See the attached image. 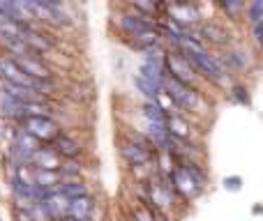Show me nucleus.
Wrapping results in <instances>:
<instances>
[{
  "label": "nucleus",
  "instance_id": "obj_1",
  "mask_svg": "<svg viewBox=\"0 0 263 221\" xmlns=\"http://www.w3.org/2000/svg\"><path fill=\"white\" fill-rule=\"evenodd\" d=\"M176 53H180V51H176ZM180 55L192 65V69H194L196 76L203 83L215 86V88H224V90H229V88L233 86L231 74L224 69V65L219 63L217 55L210 53V49L194 51V53H180Z\"/></svg>",
  "mask_w": 263,
  "mask_h": 221
},
{
  "label": "nucleus",
  "instance_id": "obj_2",
  "mask_svg": "<svg viewBox=\"0 0 263 221\" xmlns=\"http://www.w3.org/2000/svg\"><path fill=\"white\" fill-rule=\"evenodd\" d=\"M164 95L173 102L178 113L182 115H192V113H199L201 109L205 106V99H203V92L199 88H192V86H185V83L176 81V78L166 76L164 81Z\"/></svg>",
  "mask_w": 263,
  "mask_h": 221
},
{
  "label": "nucleus",
  "instance_id": "obj_3",
  "mask_svg": "<svg viewBox=\"0 0 263 221\" xmlns=\"http://www.w3.org/2000/svg\"><path fill=\"white\" fill-rule=\"evenodd\" d=\"M21 129L28 131L32 138H37L42 145H51L60 136V125L53 117H26L21 122Z\"/></svg>",
  "mask_w": 263,
  "mask_h": 221
},
{
  "label": "nucleus",
  "instance_id": "obj_4",
  "mask_svg": "<svg viewBox=\"0 0 263 221\" xmlns=\"http://www.w3.org/2000/svg\"><path fill=\"white\" fill-rule=\"evenodd\" d=\"M166 16L185 32L196 30L203 23V16H201L196 5H166Z\"/></svg>",
  "mask_w": 263,
  "mask_h": 221
},
{
  "label": "nucleus",
  "instance_id": "obj_5",
  "mask_svg": "<svg viewBox=\"0 0 263 221\" xmlns=\"http://www.w3.org/2000/svg\"><path fill=\"white\" fill-rule=\"evenodd\" d=\"M194 32L205 46H219L222 51L231 46V32L217 21H203Z\"/></svg>",
  "mask_w": 263,
  "mask_h": 221
},
{
  "label": "nucleus",
  "instance_id": "obj_6",
  "mask_svg": "<svg viewBox=\"0 0 263 221\" xmlns=\"http://www.w3.org/2000/svg\"><path fill=\"white\" fill-rule=\"evenodd\" d=\"M168 180H171L176 196H180V198H185V200L199 198V194L203 191V187H201L199 182H196L194 177H192L190 173H187L185 168H180V166H176V171L168 175Z\"/></svg>",
  "mask_w": 263,
  "mask_h": 221
},
{
  "label": "nucleus",
  "instance_id": "obj_7",
  "mask_svg": "<svg viewBox=\"0 0 263 221\" xmlns=\"http://www.w3.org/2000/svg\"><path fill=\"white\" fill-rule=\"evenodd\" d=\"M217 58H219V63L224 65V69H227L229 74L231 72H245V69L252 65L250 51H247L245 46H238V44H231L229 49H224Z\"/></svg>",
  "mask_w": 263,
  "mask_h": 221
},
{
  "label": "nucleus",
  "instance_id": "obj_8",
  "mask_svg": "<svg viewBox=\"0 0 263 221\" xmlns=\"http://www.w3.org/2000/svg\"><path fill=\"white\" fill-rule=\"evenodd\" d=\"M14 63L18 65L23 74H28L30 78L35 81H51V69L44 60H40L35 53H28V55H21V58H12Z\"/></svg>",
  "mask_w": 263,
  "mask_h": 221
},
{
  "label": "nucleus",
  "instance_id": "obj_9",
  "mask_svg": "<svg viewBox=\"0 0 263 221\" xmlns=\"http://www.w3.org/2000/svg\"><path fill=\"white\" fill-rule=\"evenodd\" d=\"M30 166L32 168H40V171H55V173H58L60 166H63V159L58 157V152H55L51 145H42V148L32 154Z\"/></svg>",
  "mask_w": 263,
  "mask_h": 221
},
{
  "label": "nucleus",
  "instance_id": "obj_10",
  "mask_svg": "<svg viewBox=\"0 0 263 221\" xmlns=\"http://www.w3.org/2000/svg\"><path fill=\"white\" fill-rule=\"evenodd\" d=\"M51 148L58 152V157L63 159V162H69V159H79L83 154V148H81V143L79 140H74L72 136H67V134H63L60 131V136L51 143Z\"/></svg>",
  "mask_w": 263,
  "mask_h": 221
},
{
  "label": "nucleus",
  "instance_id": "obj_11",
  "mask_svg": "<svg viewBox=\"0 0 263 221\" xmlns=\"http://www.w3.org/2000/svg\"><path fill=\"white\" fill-rule=\"evenodd\" d=\"M166 127H168V134L173 136V140L192 143V125H190V120H187V115H182V113H171Z\"/></svg>",
  "mask_w": 263,
  "mask_h": 221
},
{
  "label": "nucleus",
  "instance_id": "obj_12",
  "mask_svg": "<svg viewBox=\"0 0 263 221\" xmlns=\"http://www.w3.org/2000/svg\"><path fill=\"white\" fill-rule=\"evenodd\" d=\"M23 42H26V46L30 49V53H35V55L46 53V51L53 49V42H51L44 32L37 30L35 26H28L26 28V32H23Z\"/></svg>",
  "mask_w": 263,
  "mask_h": 221
},
{
  "label": "nucleus",
  "instance_id": "obj_13",
  "mask_svg": "<svg viewBox=\"0 0 263 221\" xmlns=\"http://www.w3.org/2000/svg\"><path fill=\"white\" fill-rule=\"evenodd\" d=\"M44 205H46V210H49V214L53 221H63V219L69 217V198L60 194L58 189L51 191V194L46 196Z\"/></svg>",
  "mask_w": 263,
  "mask_h": 221
},
{
  "label": "nucleus",
  "instance_id": "obj_14",
  "mask_svg": "<svg viewBox=\"0 0 263 221\" xmlns=\"http://www.w3.org/2000/svg\"><path fill=\"white\" fill-rule=\"evenodd\" d=\"M141 120L145 122H155V125H168V113L162 109L157 99H143L141 102Z\"/></svg>",
  "mask_w": 263,
  "mask_h": 221
},
{
  "label": "nucleus",
  "instance_id": "obj_15",
  "mask_svg": "<svg viewBox=\"0 0 263 221\" xmlns=\"http://www.w3.org/2000/svg\"><path fill=\"white\" fill-rule=\"evenodd\" d=\"M95 196H83V198H74L69 200V219H92L95 217Z\"/></svg>",
  "mask_w": 263,
  "mask_h": 221
},
{
  "label": "nucleus",
  "instance_id": "obj_16",
  "mask_svg": "<svg viewBox=\"0 0 263 221\" xmlns=\"http://www.w3.org/2000/svg\"><path fill=\"white\" fill-rule=\"evenodd\" d=\"M132 83H134L136 92H139L143 99H159V95L164 92V86H159V83H155V81H148V78L139 76V74L132 76Z\"/></svg>",
  "mask_w": 263,
  "mask_h": 221
},
{
  "label": "nucleus",
  "instance_id": "obj_17",
  "mask_svg": "<svg viewBox=\"0 0 263 221\" xmlns=\"http://www.w3.org/2000/svg\"><path fill=\"white\" fill-rule=\"evenodd\" d=\"M58 191L63 196H67L69 200L74 198H83V196H90V187L86 185V180H72V182H60Z\"/></svg>",
  "mask_w": 263,
  "mask_h": 221
},
{
  "label": "nucleus",
  "instance_id": "obj_18",
  "mask_svg": "<svg viewBox=\"0 0 263 221\" xmlns=\"http://www.w3.org/2000/svg\"><path fill=\"white\" fill-rule=\"evenodd\" d=\"M32 175H35V185L42 187L46 191H55L60 187V173L55 171H40V168H32Z\"/></svg>",
  "mask_w": 263,
  "mask_h": 221
},
{
  "label": "nucleus",
  "instance_id": "obj_19",
  "mask_svg": "<svg viewBox=\"0 0 263 221\" xmlns=\"http://www.w3.org/2000/svg\"><path fill=\"white\" fill-rule=\"evenodd\" d=\"M229 99L233 102V104H240V106H250L252 104V95H250V88L245 86V83H238L233 81V86L227 90Z\"/></svg>",
  "mask_w": 263,
  "mask_h": 221
},
{
  "label": "nucleus",
  "instance_id": "obj_20",
  "mask_svg": "<svg viewBox=\"0 0 263 221\" xmlns=\"http://www.w3.org/2000/svg\"><path fill=\"white\" fill-rule=\"evenodd\" d=\"M217 7H219V12H222L224 16L238 18V16H242V14H245V7H247V5H245V3H238V0H224V3H219Z\"/></svg>",
  "mask_w": 263,
  "mask_h": 221
},
{
  "label": "nucleus",
  "instance_id": "obj_21",
  "mask_svg": "<svg viewBox=\"0 0 263 221\" xmlns=\"http://www.w3.org/2000/svg\"><path fill=\"white\" fill-rule=\"evenodd\" d=\"M245 18L250 26H256V23L263 21V0H252V3H247Z\"/></svg>",
  "mask_w": 263,
  "mask_h": 221
},
{
  "label": "nucleus",
  "instance_id": "obj_22",
  "mask_svg": "<svg viewBox=\"0 0 263 221\" xmlns=\"http://www.w3.org/2000/svg\"><path fill=\"white\" fill-rule=\"evenodd\" d=\"M222 187H224V191H229V194H238V191H242V177L240 175H227L222 180Z\"/></svg>",
  "mask_w": 263,
  "mask_h": 221
},
{
  "label": "nucleus",
  "instance_id": "obj_23",
  "mask_svg": "<svg viewBox=\"0 0 263 221\" xmlns=\"http://www.w3.org/2000/svg\"><path fill=\"white\" fill-rule=\"evenodd\" d=\"M132 221H157V217H155V212L150 210V205L143 203L141 208L134 210V217H132Z\"/></svg>",
  "mask_w": 263,
  "mask_h": 221
},
{
  "label": "nucleus",
  "instance_id": "obj_24",
  "mask_svg": "<svg viewBox=\"0 0 263 221\" xmlns=\"http://www.w3.org/2000/svg\"><path fill=\"white\" fill-rule=\"evenodd\" d=\"M252 37H254L256 44L263 46V21L256 23V26H252Z\"/></svg>",
  "mask_w": 263,
  "mask_h": 221
},
{
  "label": "nucleus",
  "instance_id": "obj_25",
  "mask_svg": "<svg viewBox=\"0 0 263 221\" xmlns=\"http://www.w3.org/2000/svg\"><path fill=\"white\" fill-rule=\"evenodd\" d=\"M14 217H16V221H32L30 208L28 210H14Z\"/></svg>",
  "mask_w": 263,
  "mask_h": 221
},
{
  "label": "nucleus",
  "instance_id": "obj_26",
  "mask_svg": "<svg viewBox=\"0 0 263 221\" xmlns=\"http://www.w3.org/2000/svg\"><path fill=\"white\" fill-rule=\"evenodd\" d=\"M254 214H263V205H254V210H252Z\"/></svg>",
  "mask_w": 263,
  "mask_h": 221
},
{
  "label": "nucleus",
  "instance_id": "obj_27",
  "mask_svg": "<svg viewBox=\"0 0 263 221\" xmlns=\"http://www.w3.org/2000/svg\"><path fill=\"white\" fill-rule=\"evenodd\" d=\"M0 129H3V127H0ZM0 138H3V131H0Z\"/></svg>",
  "mask_w": 263,
  "mask_h": 221
}]
</instances>
